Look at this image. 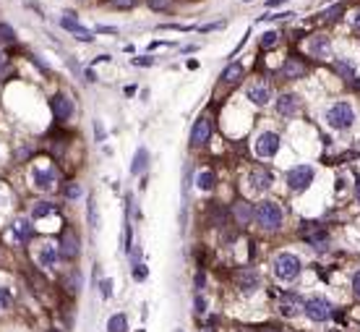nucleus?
Masks as SVG:
<instances>
[{"mask_svg": "<svg viewBox=\"0 0 360 332\" xmlns=\"http://www.w3.org/2000/svg\"><path fill=\"white\" fill-rule=\"evenodd\" d=\"M352 121H355V113H352V105H350V102H334V105L326 110V123H329L331 128L345 131V128L352 126Z\"/></svg>", "mask_w": 360, "mask_h": 332, "instance_id": "obj_1", "label": "nucleus"}, {"mask_svg": "<svg viewBox=\"0 0 360 332\" xmlns=\"http://www.w3.org/2000/svg\"><path fill=\"white\" fill-rule=\"evenodd\" d=\"M32 181L42 191H53V186L58 181V173H55V168H34L32 170Z\"/></svg>", "mask_w": 360, "mask_h": 332, "instance_id": "obj_9", "label": "nucleus"}, {"mask_svg": "<svg viewBox=\"0 0 360 332\" xmlns=\"http://www.w3.org/2000/svg\"><path fill=\"white\" fill-rule=\"evenodd\" d=\"M50 105H53V115H55V121H68V118L73 115V102H71V97L55 94V97L50 100Z\"/></svg>", "mask_w": 360, "mask_h": 332, "instance_id": "obj_12", "label": "nucleus"}, {"mask_svg": "<svg viewBox=\"0 0 360 332\" xmlns=\"http://www.w3.org/2000/svg\"><path fill=\"white\" fill-rule=\"evenodd\" d=\"M303 306H305V301L300 293H282L279 296V312L285 317H298L303 312Z\"/></svg>", "mask_w": 360, "mask_h": 332, "instance_id": "obj_8", "label": "nucleus"}, {"mask_svg": "<svg viewBox=\"0 0 360 332\" xmlns=\"http://www.w3.org/2000/svg\"><path fill=\"white\" fill-rule=\"evenodd\" d=\"M259 272H253V270H243V272H238V285H240V291L243 293H251V291H256L259 288Z\"/></svg>", "mask_w": 360, "mask_h": 332, "instance_id": "obj_19", "label": "nucleus"}, {"mask_svg": "<svg viewBox=\"0 0 360 332\" xmlns=\"http://www.w3.org/2000/svg\"><path fill=\"white\" fill-rule=\"evenodd\" d=\"M272 183H274V175L269 168H256L251 173V188L253 191H266V188H272Z\"/></svg>", "mask_w": 360, "mask_h": 332, "instance_id": "obj_14", "label": "nucleus"}, {"mask_svg": "<svg viewBox=\"0 0 360 332\" xmlns=\"http://www.w3.org/2000/svg\"><path fill=\"white\" fill-rule=\"evenodd\" d=\"M303 312L308 314V319H313V322H326L329 317H331V303L326 301V298H321V296H313V298H308L305 301V306H303Z\"/></svg>", "mask_w": 360, "mask_h": 332, "instance_id": "obj_4", "label": "nucleus"}, {"mask_svg": "<svg viewBox=\"0 0 360 332\" xmlns=\"http://www.w3.org/2000/svg\"><path fill=\"white\" fill-rule=\"evenodd\" d=\"M0 37H6V39H16L13 29H11V27H6V24H0Z\"/></svg>", "mask_w": 360, "mask_h": 332, "instance_id": "obj_36", "label": "nucleus"}, {"mask_svg": "<svg viewBox=\"0 0 360 332\" xmlns=\"http://www.w3.org/2000/svg\"><path fill=\"white\" fill-rule=\"evenodd\" d=\"M112 6H115V8H120V11H128V8H133V6H136V0H112Z\"/></svg>", "mask_w": 360, "mask_h": 332, "instance_id": "obj_33", "label": "nucleus"}, {"mask_svg": "<svg viewBox=\"0 0 360 332\" xmlns=\"http://www.w3.org/2000/svg\"><path fill=\"white\" fill-rule=\"evenodd\" d=\"M133 277H136L139 282H141V280H146V267H144V264H139V267L133 270Z\"/></svg>", "mask_w": 360, "mask_h": 332, "instance_id": "obj_35", "label": "nucleus"}, {"mask_svg": "<svg viewBox=\"0 0 360 332\" xmlns=\"http://www.w3.org/2000/svg\"><path fill=\"white\" fill-rule=\"evenodd\" d=\"M274 275H277L279 280H285V282L295 280V277L300 275V259H298L295 254H279V256L274 259Z\"/></svg>", "mask_w": 360, "mask_h": 332, "instance_id": "obj_3", "label": "nucleus"}, {"mask_svg": "<svg viewBox=\"0 0 360 332\" xmlns=\"http://www.w3.org/2000/svg\"><path fill=\"white\" fill-rule=\"evenodd\" d=\"M350 24H352V29H355V32H360V8L352 13V21H350Z\"/></svg>", "mask_w": 360, "mask_h": 332, "instance_id": "obj_38", "label": "nucleus"}, {"mask_svg": "<svg viewBox=\"0 0 360 332\" xmlns=\"http://www.w3.org/2000/svg\"><path fill=\"white\" fill-rule=\"evenodd\" d=\"M243 3H251V0H243Z\"/></svg>", "mask_w": 360, "mask_h": 332, "instance_id": "obj_45", "label": "nucleus"}, {"mask_svg": "<svg viewBox=\"0 0 360 332\" xmlns=\"http://www.w3.org/2000/svg\"><path fill=\"white\" fill-rule=\"evenodd\" d=\"M141 332H144V329H141Z\"/></svg>", "mask_w": 360, "mask_h": 332, "instance_id": "obj_47", "label": "nucleus"}, {"mask_svg": "<svg viewBox=\"0 0 360 332\" xmlns=\"http://www.w3.org/2000/svg\"><path fill=\"white\" fill-rule=\"evenodd\" d=\"M277 42H279V32H266V34H261V48H264V50H272Z\"/></svg>", "mask_w": 360, "mask_h": 332, "instance_id": "obj_27", "label": "nucleus"}, {"mask_svg": "<svg viewBox=\"0 0 360 332\" xmlns=\"http://www.w3.org/2000/svg\"><path fill=\"white\" fill-rule=\"evenodd\" d=\"M212 136V123L209 118H196L193 123V131H191V147H201V144H207Z\"/></svg>", "mask_w": 360, "mask_h": 332, "instance_id": "obj_11", "label": "nucleus"}, {"mask_svg": "<svg viewBox=\"0 0 360 332\" xmlns=\"http://www.w3.org/2000/svg\"><path fill=\"white\" fill-rule=\"evenodd\" d=\"M204 309H207V301L198 296V298H196V312H204Z\"/></svg>", "mask_w": 360, "mask_h": 332, "instance_id": "obj_41", "label": "nucleus"}, {"mask_svg": "<svg viewBox=\"0 0 360 332\" xmlns=\"http://www.w3.org/2000/svg\"><path fill=\"white\" fill-rule=\"evenodd\" d=\"M146 6L151 11H167L170 8V0H146Z\"/></svg>", "mask_w": 360, "mask_h": 332, "instance_id": "obj_31", "label": "nucleus"}, {"mask_svg": "<svg viewBox=\"0 0 360 332\" xmlns=\"http://www.w3.org/2000/svg\"><path fill=\"white\" fill-rule=\"evenodd\" d=\"M277 152H279V136L274 134V131H264V134H259V139H256V154H259L261 160L274 157Z\"/></svg>", "mask_w": 360, "mask_h": 332, "instance_id": "obj_6", "label": "nucleus"}, {"mask_svg": "<svg viewBox=\"0 0 360 332\" xmlns=\"http://www.w3.org/2000/svg\"><path fill=\"white\" fill-rule=\"evenodd\" d=\"M282 3H285V0H266L269 8H277V6H282Z\"/></svg>", "mask_w": 360, "mask_h": 332, "instance_id": "obj_43", "label": "nucleus"}, {"mask_svg": "<svg viewBox=\"0 0 360 332\" xmlns=\"http://www.w3.org/2000/svg\"><path fill=\"white\" fill-rule=\"evenodd\" d=\"M337 71H340L342 79H355V68H352L347 60H337Z\"/></svg>", "mask_w": 360, "mask_h": 332, "instance_id": "obj_28", "label": "nucleus"}, {"mask_svg": "<svg viewBox=\"0 0 360 332\" xmlns=\"http://www.w3.org/2000/svg\"><path fill=\"white\" fill-rule=\"evenodd\" d=\"M58 246H53V243H44V246L39 249V254H37V259H39V264L42 267H47V270H53L55 267V262H58Z\"/></svg>", "mask_w": 360, "mask_h": 332, "instance_id": "obj_20", "label": "nucleus"}, {"mask_svg": "<svg viewBox=\"0 0 360 332\" xmlns=\"http://www.w3.org/2000/svg\"><path fill=\"white\" fill-rule=\"evenodd\" d=\"M233 215L238 220V225H248L251 220L256 217V209L245 202V199H240V202H235V207H233Z\"/></svg>", "mask_w": 360, "mask_h": 332, "instance_id": "obj_17", "label": "nucleus"}, {"mask_svg": "<svg viewBox=\"0 0 360 332\" xmlns=\"http://www.w3.org/2000/svg\"><path fill=\"white\" fill-rule=\"evenodd\" d=\"M313 181V168L311 165H298L287 170V186L292 191H305Z\"/></svg>", "mask_w": 360, "mask_h": 332, "instance_id": "obj_5", "label": "nucleus"}, {"mask_svg": "<svg viewBox=\"0 0 360 332\" xmlns=\"http://www.w3.org/2000/svg\"><path fill=\"white\" fill-rule=\"evenodd\" d=\"M110 288H112L110 280H105V282H102V296H105V298H110Z\"/></svg>", "mask_w": 360, "mask_h": 332, "instance_id": "obj_42", "label": "nucleus"}, {"mask_svg": "<svg viewBox=\"0 0 360 332\" xmlns=\"http://www.w3.org/2000/svg\"><path fill=\"white\" fill-rule=\"evenodd\" d=\"M256 217H259V223L266 228V230H277L282 225V207L277 202H261L256 207Z\"/></svg>", "mask_w": 360, "mask_h": 332, "instance_id": "obj_2", "label": "nucleus"}, {"mask_svg": "<svg viewBox=\"0 0 360 332\" xmlns=\"http://www.w3.org/2000/svg\"><path fill=\"white\" fill-rule=\"evenodd\" d=\"M355 196H357V202H360V183H357V188H355Z\"/></svg>", "mask_w": 360, "mask_h": 332, "instance_id": "obj_44", "label": "nucleus"}, {"mask_svg": "<svg viewBox=\"0 0 360 332\" xmlns=\"http://www.w3.org/2000/svg\"><path fill=\"white\" fill-rule=\"evenodd\" d=\"M342 13H345V6L337 3V6L326 8L324 13H319V21H337V18H342Z\"/></svg>", "mask_w": 360, "mask_h": 332, "instance_id": "obj_26", "label": "nucleus"}, {"mask_svg": "<svg viewBox=\"0 0 360 332\" xmlns=\"http://www.w3.org/2000/svg\"><path fill=\"white\" fill-rule=\"evenodd\" d=\"M305 71H308V68H305V63H303L300 58H287V60H285V65H282V76H285V79H290V81H292V79L305 76Z\"/></svg>", "mask_w": 360, "mask_h": 332, "instance_id": "obj_16", "label": "nucleus"}, {"mask_svg": "<svg viewBox=\"0 0 360 332\" xmlns=\"http://www.w3.org/2000/svg\"><path fill=\"white\" fill-rule=\"evenodd\" d=\"M107 332H128V319L125 314H112L107 322Z\"/></svg>", "mask_w": 360, "mask_h": 332, "instance_id": "obj_25", "label": "nucleus"}, {"mask_svg": "<svg viewBox=\"0 0 360 332\" xmlns=\"http://www.w3.org/2000/svg\"><path fill=\"white\" fill-rule=\"evenodd\" d=\"M308 53L316 55V58H326V55L331 53L329 37H326V34H313V37L308 39Z\"/></svg>", "mask_w": 360, "mask_h": 332, "instance_id": "obj_15", "label": "nucleus"}, {"mask_svg": "<svg viewBox=\"0 0 360 332\" xmlns=\"http://www.w3.org/2000/svg\"><path fill=\"white\" fill-rule=\"evenodd\" d=\"M352 291H355V296L360 298V272L352 275Z\"/></svg>", "mask_w": 360, "mask_h": 332, "instance_id": "obj_37", "label": "nucleus"}, {"mask_svg": "<svg viewBox=\"0 0 360 332\" xmlns=\"http://www.w3.org/2000/svg\"><path fill=\"white\" fill-rule=\"evenodd\" d=\"M32 235H34V230H32V223H29V220H16V223H13V238H16L18 243H29Z\"/></svg>", "mask_w": 360, "mask_h": 332, "instance_id": "obj_21", "label": "nucleus"}, {"mask_svg": "<svg viewBox=\"0 0 360 332\" xmlns=\"http://www.w3.org/2000/svg\"><path fill=\"white\" fill-rule=\"evenodd\" d=\"M196 186H198L201 191H214V188H217V173H214V170H201V173L196 175Z\"/></svg>", "mask_w": 360, "mask_h": 332, "instance_id": "obj_22", "label": "nucleus"}, {"mask_svg": "<svg viewBox=\"0 0 360 332\" xmlns=\"http://www.w3.org/2000/svg\"><path fill=\"white\" fill-rule=\"evenodd\" d=\"M13 303V293H11V288H0V312L3 309H8Z\"/></svg>", "mask_w": 360, "mask_h": 332, "instance_id": "obj_29", "label": "nucleus"}, {"mask_svg": "<svg viewBox=\"0 0 360 332\" xmlns=\"http://www.w3.org/2000/svg\"><path fill=\"white\" fill-rule=\"evenodd\" d=\"M84 191H81V186L79 183H68V186H65V196H68V199H79Z\"/></svg>", "mask_w": 360, "mask_h": 332, "instance_id": "obj_32", "label": "nucleus"}, {"mask_svg": "<svg viewBox=\"0 0 360 332\" xmlns=\"http://www.w3.org/2000/svg\"><path fill=\"white\" fill-rule=\"evenodd\" d=\"M60 27H63V29H68V32H71V34H73V32H79V29H81V24H79V21H73V18H71V16H65V18H60Z\"/></svg>", "mask_w": 360, "mask_h": 332, "instance_id": "obj_30", "label": "nucleus"}, {"mask_svg": "<svg viewBox=\"0 0 360 332\" xmlns=\"http://www.w3.org/2000/svg\"><path fill=\"white\" fill-rule=\"evenodd\" d=\"M58 251H60L63 259H76V256H79V235H76V230L65 228V230L60 233Z\"/></svg>", "mask_w": 360, "mask_h": 332, "instance_id": "obj_7", "label": "nucleus"}, {"mask_svg": "<svg viewBox=\"0 0 360 332\" xmlns=\"http://www.w3.org/2000/svg\"><path fill=\"white\" fill-rule=\"evenodd\" d=\"M146 168H149V152H146V147H139V152L133 154L131 173H133V175H139V173H144Z\"/></svg>", "mask_w": 360, "mask_h": 332, "instance_id": "obj_23", "label": "nucleus"}, {"mask_svg": "<svg viewBox=\"0 0 360 332\" xmlns=\"http://www.w3.org/2000/svg\"><path fill=\"white\" fill-rule=\"evenodd\" d=\"M243 74H245L243 63H227V65H224V71H222V76H219V81L233 86V84H238L243 79Z\"/></svg>", "mask_w": 360, "mask_h": 332, "instance_id": "obj_18", "label": "nucleus"}, {"mask_svg": "<svg viewBox=\"0 0 360 332\" xmlns=\"http://www.w3.org/2000/svg\"><path fill=\"white\" fill-rule=\"evenodd\" d=\"M55 212H58V207L53 202H34V207H32V217L34 220H42V217L55 215Z\"/></svg>", "mask_w": 360, "mask_h": 332, "instance_id": "obj_24", "label": "nucleus"}, {"mask_svg": "<svg viewBox=\"0 0 360 332\" xmlns=\"http://www.w3.org/2000/svg\"><path fill=\"white\" fill-rule=\"evenodd\" d=\"M177 332H183V329H177Z\"/></svg>", "mask_w": 360, "mask_h": 332, "instance_id": "obj_46", "label": "nucleus"}, {"mask_svg": "<svg viewBox=\"0 0 360 332\" xmlns=\"http://www.w3.org/2000/svg\"><path fill=\"white\" fill-rule=\"evenodd\" d=\"M204 282H207V275H204V272H198V275H196V288H198V291L204 288Z\"/></svg>", "mask_w": 360, "mask_h": 332, "instance_id": "obj_40", "label": "nucleus"}, {"mask_svg": "<svg viewBox=\"0 0 360 332\" xmlns=\"http://www.w3.org/2000/svg\"><path fill=\"white\" fill-rule=\"evenodd\" d=\"M248 100L253 105H269V100H272V84H266V81H256L248 86Z\"/></svg>", "mask_w": 360, "mask_h": 332, "instance_id": "obj_13", "label": "nucleus"}, {"mask_svg": "<svg viewBox=\"0 0 360 332\" xmlns=\"http://www.w3.org/2000/svg\"><path fill=\"white\" fill-rule=\"evenodd\" d=\"M277 113L285 115V118L298 115V113H300V97H298V94H292V92L279 94V100H277Z\"/></svg>", "mask_w": 360, "mask_h": 332, "instance_id": "obj_10", "label": "nucleus"}, {"mask_svg": "<svg viewBox=\"0 0 360 332\" xmlns=\"http://www.w3.org/2000/svg\"><path fill=\"white\" fill-rule=\"evenodd\" d=\"M133 65H141V68H146V65H151V58H136V60H133Z\"/></svg>", "mask_w": 360, "mask_h": 332, "instance_id": "obj_39", "label": "nucleus"}, {"mask_svg": "<svg viewBox=\"0 0 360 332\" xmlns=\"http://www.w3.org/2000/svg\"><path fill=\"white\" fill-rule=\"evenodd\" d=\"M79 285H81V282H79V275H76V272H71V275H68V288L76 293V291H79Z\"/></svg>", "mask_w": 360, "mask_h": 332, "instance_id": "obj_34", "label": "nucleus"}]
</instances>
